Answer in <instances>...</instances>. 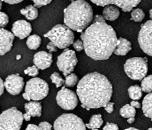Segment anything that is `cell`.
I'll use <instances>...</instances> for the list:
<instances>
[{"label": "cell", "mask_w": 152, "mask_h": 130, "mask_svg": "<svg viewBox=\"0 0 152 130\" xmlns=\"http://www.w3.org/2000/svg\"><path fill=\"white\" fill-rule=\"evenodd\" d=\"M80 38L83 42L85 53L95 61L109 58L118 39L114 29L100 15L95 16L94 22L81 34Z\"/></svg>", "instance_id": "obj_1"}, {"label": "cell", "mask_w": 152, "mask_h": 130, "mask_svg": "<svg viewBox=\"0 0 152 130\" xmlns=\"http://www.w3.org/2000/svg\"><path fill=\"white\" fill-rule=\"evenodd\" d=\"M77 95L82 107L86 109L104 107L113 95V86L104 75L94 72L85 75L80 80Z\"/></svg>", "instance_id": "obj_2"}, {"label": "cell", "mask_w": 152, "mask_h": 130, "mask_svg": "<svg viewBox=\"0 0 152 130\" xmlns=\"http://www.w3.org/2000/svg\"><path fill=\"white\" fill-rule=\"evenodd\" d=\"M92 21V7L85 0H75L64 10L65 25L77 32H82Z\"/></svg>", "instance_id": "obj_3"}, {"label": "cell", "mask_w": 152, "mask_h": 130, "mask_svg": "<svg viewBox=\"0 0 152 130\" xmlns=\"http://www.w3.org/2000/svg\"><path fill=\"white\" fill-rule=\"evenodd\" d=\"M56 46L60 49L69 47L74 42L75 36L72 29L66 25L58 24L44 34Z\"/></svg>", "instance_id": "obj_4"}, {"label": "cell", "mask_w": 152, "mask_h": 130, "mask_svg": "<svg viewBox=\"0 0 152 130\" xmlns=\"http://www.w3.org/2000/svg\"><path fill=\"white\" fill-rule=\"evenodd\" d=\"M148 61L146 58L133 57L126 62L124 69L127 76L136 81L142 80L148 72Z\"/></svg>", "instance_id": "obj_5"}, {"label": "cell", "mask_w": 152, "mask_h": 130, "mask_svg": "<svg viewBox=\"0 0 152 130\" xmlns=\"http://www.w3.org/2000/svg\"><path fill=\"white\" fill-rule=\"evenodd\" d=\"M23 114L12 107L0 115V130H20L23 121Z\"/></svg>", "instance_id": "obj_6"}, {"label": "cell", "mask_w": 152, "mask_h": 130, "mask_svg": "<svg viewBox=\"0 0 152 130\" xmlns=\"http://www.w3.org/2000/svg\"><path fill=\"white\" fill-rule=\"evenodd\" d=\"M49 90V85L44 80L34 78L27 81L25 91L32 100L39 101L48 96Z\"/></svg>", "instance_id": "obj_7"}, {"label": "cell", "mask_w": 152, "mask_h": 130, "mask_svg": "<svg viewBox=\"0 0 152 130\" xmlns=\"http://www.w3.org/2000/svg\"><path fill=\"white\" fill-rule=\"evenodd\" d=\"M54 130H86L83 120L73 114H63L54 123Z\"/></svg>", "instance_id": "obj_8"}, {"label": "cell", "mask_w": 152, "mask_h": 130, "mask_svg": "<svg viewBox=\"0 0 152 130\" xmlns=\"http://www.w3.org/2000/svg\"><path fill=\"white\" fill-rule=\"evenodd\" d=\"M77 63L78 59L75 51L68 48H65L58 57V67L65 77L74 71Z\"/></svg>", "instance_id": "obj_9"}, {"label": "cell", "mask_w": 152, "mask_h": 130, "mask_svg": "<svg viewBox=\"0 0 152 130\" xmlns=\"http://www.w3.org/2000/svg\"><path fill=\"white\" fill-rule=\"evenodd\" d=\"M138 43L141 49L152 57V20L141 25L138 34Z\"/></svg>", "instance_id": "obj_10"}, {"label": "cell", "mask_w": 152, "mask_h": 130, "mask_svg": "<svg viewBox=\"0 0 152 130\" xmlns=\"http://www.w3.org/2000/svg\"><path fill=\"white\" fill-rule=\"evenodd\" d=\"M56 102L59 107L64 110L71 111L77 106L78 100L76 93L65 87L58 92Z\"/></svg>", "instance_id": "obj_11"}, {"label": "cell", "mask_w": 152, "mask_h": 130, "mask_svg": "<svg viewBox=\"0 0 152 130\" xmlns=\"http://www.w3.org/2000/svg\"><path fill=\"white\" fill-rule=\"evenodd\" d=\"M91 1L100 7H106L110 4L117 6L124 12L132 10L141 2V0H90Z\"/></svg>", "instance_id": "obj_12"}, {"label": "cell", "mask_w": 152, "mask_h": 130, "mask_svg": "<svg viewBox=\"0 0 152 130\" xmlns=\"http://www.w3.org/2000/svg\"><path fill=\"white\" fill-rule=\"evenodd\" d=\"M4 87L7 92L12 95H17L22 91L24 86L23 78L19 74L8 76L4 81Z\"/></svg>", "instance_id": "obj_13"}, {"label": "cell", "mask_w": 152, "mask_h": 130, "mask_svg": "<svg viewBox=\"0 0 152 130\" xmlns=\"http://www.w3.org/2000/svg\"><path fill=\"white\" fill-rule=\"evenodd\" d=\"M15 36L13 33L3 28H0V56L11 50Z\"/></svg>", "instance_id": "obj_14"}, {"label": "cell", "mask_w": 152, "mask_h": 130, "mask_svg": "<svg viewBox=\"0 0 152 130\" xmlns=\"http://www.w3.org/2000/svg\"><path fill=\"white\" fill-rule=\"evenodd\" d=\"M12 33L20 39L28 36L32 31L31 24L25 20H20L15 22L12 26Z\"/></svg>", "instance_id": "obj_15"}, {"label": "cell", "mask_w": 152, "mask_h": 130, "mask_svg": "<svg viewBox=\"0 0 152 130\" xmlns=\"http://www.w3.org/2000/svg\"><path fill=\"white\" fill-rule=\"evenodd\" d=\"M34 63L39 69L44 70L48 69L53 63L52 54L44 51L39 52L34 55Z\"/></svg>", "instance_id": "obj_16"}, {"label": "cell", "mask_w": 152, "mask_h": 130, "mask_svg": "<svg viewBox=\"0 0 152 130\" xmlns=\"http://www.w3.org/2000/svg\"><path fill=\"white\" fill-rule=\"evenodd\" d=\"M131 49V43L128 39L120 38L118 39L117 45L114 53L116 55L124 56Z\"/></svg>", "instance_id": "obj_17"}, {"label": "cell", "mask_w": 152, "mask_h": 130, "mask_svg": "<svg viewBox=\"0 0 152 130\" xmlns=\"http://www.w3.org/2000/svg\"><path fill=\"white\" fill-rule=\"evenodd\" d=\"M25 112L32 117H40L42 115L41 103L37 101L29 102L25 104Z\"/></svg>", "instance_id": "obj_18"}, {"label": "cell", "mask_w": 152, "mask_h": 130, "mask_svg": "<svg viewBox=\"0 0 152 130\" xmlns=\"http://www.w3.org/2000/svg\"><path fill=\"white\" fill-rule=\"evenodd\" d=\"M120 15L119 10L114 6L107 5L103 10V17L109 21H114L118 19Z\"/></svg>", "instance_id": "obj_19"}, {"label": "cell", "mask_w": 152, "mask_h": 130, "mask_svg": "<svg viewBox=\"0 0 152 130\" xmlns=\"http://www.w3.org/2000/svg\"><path fill=\"white\" fill-rule=\"evenodd\" d=\"M142 110L146 117L152 119V93H150L144 98Z\"/></svg>", "instance_id": "obj_20"}, {"label": "cell", "mask_w": 152, "mask_h": 130, "mask_svg": "<svg viewBox=\"0 0 152 130\" xmlns=\"http://www.w3.org/2000/svg\"><path fill=\"white\" fill-rule=\"evenodd\" d=\"M20 13L29 21H34L38 17V10L33 5H28L26 8L22 9Z\"/></svg>", "instance_id": "obj_21"}, {"label": "cell", "mask_w": 152, "mask_h": 130, "mask_svg": "<svg viewBox=\"0 0 152 130\" xmlns=\"http://www.w3.org/2000/svg\"><path fill=\"white\" fill-rule=\"evenodd\" d=\"M103 119L100 114H94L90 119V122L86 124L87 128L92 130H99V128L103 124Z\"/></svg>", "instance_id": "obj_22"}, {"label": "cell", "mask_w": 152, "mask_h": 130, "mask_svg": "<svg viewBox=\"0 0 152 130\" xmlns=\"http://www.w3.org/2000/svg\"><path fill=\"white\" fill-rule=\"evenodd\" d=\"M142 88L138 85H133L128 89L129 97L133 100H138L142 97Z\"/></svg>", "instance_id": "obj_23"}, {"label": "cell", "mask_w": 152, "mask_h": 130, "mask_svg": "<svg viewBox=\"0 0 152 130\" xmlns=\"http://www.w3.org/2000/svg\"><path fill=\"white\" fill-rule=\"evenodd\" d=\"M41 44V38L38 35L34 34L30 36L27 40V45L30 49H37Z\"/></svg>", "instance_id": "obj_24"}, {"label": "cell", "mask_w": 152, "mask_h": 130, "mask_svg": "<svg viewBox=\"0 0 152 130\" xmlns=\"http://www.w3.org/2000/svg\"><path fill=\"white\" fill-rule=\"evenodd\" d=\"M121 116L124 118H129L134 117L136 115V110L131 105L126 104L120 110Z\"/></svg>", "instance_id": "obj_25"}, {"label": "cell", "mask_w": 152, "mask_h": 130, "mask_svg": "<svg viewBox=\"0 0 152 130\" xmlns=\"http://www.w3.org/2000/svg\"><path fill=\"white\" fill-rule=\"evenodd\" d=\"M141 88L145 93H152V75L145 76L141 81Z\"/></svg>", "instance_id": "obj_26"}, {"label": "cell", "mask_w": 152, "mask_h": 130, "mask_svg": "<svg viewBox=\"0 0 152 130\" xmlns=\"http://www.w3.org/2000/svg\"><path fill=\"white\" fill-rule=\"evenodd\" d=\"M131 18L135 22H141L145 17V14L142 10L140 8L134 9L131 12Z\"/></svg>", "instance_id": "obj_27"}, {"label": "cell", "mask_w": 152, "mask_h": 130, "mask_svg": "<svg viewBox=\"0 0 152 130\" xmlns=\"http://www.w3.org/2000/svg\"><path fill=\"white\" fill-rule=\"evenodd\" d=\"M78 81V78L75 74L71 73L66 76L65 85L68 87H73Z\"/></svg>", "instance_id": "obj_28"}, {"label": "cell", "mask_w": 152, "mask_h": 130, "mask_svg": "<svg viewBox=\"0 0 152 130\" xmlns=\"http://www.w3.org/2000/svg\"><path fill=\"white\" fill-rule=\"evenodd\" d=\"M52 82L56 85V88H59L62 86L64 83V79L61 76V75L58 72H54L50 77Z\"/></svg>", "instance_id": "obj_29"}, {"label": "cell", "mask_w": 152, "mask_h": 130, "mask_svg": "<svg viewBox=\"0 0 152 130\" xmlns=\"http://www.w3.org/2000/svg\"><path fill=\"white\" fill-rule=\"evenodd\" d=\"M24 73L30 76H36L39 74V69L35 66H33L25 69L24 71Z\"/></svg>", "instance_id": "obj_30"}, {"label": "cell", "mask_w": 152, "mask_h": 130, "mask_svg": "<svg viewBox=\"0 0 152 130\" xmlns=\"http://www.w3.org/2000/svg\"><path fill=\"white\" fill-rule=\"evenodd\" d=\"M9 22V18L7 15L0 12V28H3L7 26Z\"/></svg>", "instance_id": "obj_31"}, {"label": "cell", "mask_w": 152, "mask_h": 130, "mask_svg": "<svg viewBox=\"0 0 152 130\" xmlns=\"http://www.w3.org/2000/svg\"><path fill=\"white\" fill-rule=\"evenodd\" d=\"M34 3V6L37 8H40L47 5L52 1V0H32Z\"/></svg>", "instance_id": "obj_32"}, {"label": "cell", "mask_w": 152, "mask_h": 130, "mask_svg": "<svg viewBox=\"0 0 152 130\" xmlns=\"http://www.w3.org/2000/svg\"><path fill=\"white\" fill-rule=\"evenodd\" d=\"M73 48L77 52H81L84 49V44L82 40H77V41L73 42Z\"/></svg>", "instance_id": "obj_33"}, {"label": "cell", "mask_w": 152, "mask_h": 130, "mask_svg": "<svg viewBox=\"0 0 152 130\" xmlns=\"http://www.w3.org/2000/svg\"><path fill=\"white\" fill-rule=\"evenodd\" d=\"M103 130H119L118 126L113 123H107L104 127Z\"/></svg>", "instance_id": "obj_34"}, {"label": "cell", "mask_w": 152, "mask_h": 130, "mask_svg": "<svg viewBox=\"0 0 152 130\" xmlns=\"http://www.w3.org/2000/svg\"><path fill=\"white\" fill-rule=\"evenodd\" d=\"M40 130H53L52 125L48 122H42L39 125Z\"/></svg>", "instance_id": "obj_35"}, {"label": "cell", "mask_w": 152, "mask_h": 130, "mask_svg": "<svg viewBox=\"0 0 152 130\" xmlns=\"http://www.w3.org/2000/svg\"><path fill=\"white\" fill-rule=\"evenodd\" d=\"M114 103L113 102H109L104 107L105 111L106 112H107L108 113L110 114V113H112L114 111Z\"/></svg>", "instance_id": "obj_36"}, {"label": "cell", "mask_w": 152, "mask_h": 130, "mask_svg": "<svg viewBox=\"0 0 152 130\" xmlns=\"http://www.w3.org/2000/svg\"><path fill=\"white\" fill-rule=\"evenodd\" d=\"M57 47L55 45V44L53 43V42H49L48 43V44L47 45V49H48V51L50 53H52V52H57Z\"/></svg>", "instance_id": "obj_37"}, {"label": "cell", "mask_w": 152, "mask_h": 130, "mask_svg": "<svg viewBox=\"0 0 152 130\" xmlns=\"http://www.w3.org/2000/svg\"><path fill=\"white\" fill-rule=\"evenodd\" d=\"M25 130H40V128L39 126H37L35 124H30L28 125Z\"/></svg>", "instance_id": "obj_38"}, {"label": "cell", "mask_w": 152, "mask_h": 130, "mask_svg": "<svg viewBox=\"0 0 152 130\" xmlns=\"http://www.w3.org/2000/svg\"><path fill=\"white\" fill-rule=\"evenodd\" d=\"M2 1L10 4H17L22 2L23 1V0H2Z\"/></svg>", "instance_id": "obj_39"}, {"label": "cell", "mask_w": 152, "mask_h": 130, "mask_svg": "<svg viewBox=\"0 0 152 130\" xmlns=\"http://www.w3.org/2000/svg\"><path fill=\"white\" fill-rule=\"evenodd\" d=\"M4 83L2 79L0 78V96L2 95V94L4 93Z\"/></svg>", "instance_id": "obj_40"}, {"label": "cell", "mask_w": 152, "mask_h": 130, "mask_svg": "<svg viewBox=\"0 0 152 130\" xmlns=\"http://www.w3.org/2000/svg\"><path fill=\"white\" fill-rule=\"evenodd\" d=\"M130 105H131L133 107H134V108H137V109H140L141 107V104L139 102L136 101V100H133L131 102Z\"/></svg>", "instance_id": "obj_41"}, {"label": "cell", "mask_w": 152, "mask_h": 130, "mask_svg": "<svg viewBox=\"0 0 152 130\" xmlns=\"http://www.w3.org/2000/svg\"><path fill=\"white\" fill-rule=\"evenodd\" d=\"M23 119L25 120L26 121H29L30 119H31V116H30V114H28V113H25L24 114H23Z\"/></svg>", "instance_id": "obj_42"}, {"label": "cell", "mask_w": 152, "mask_h": 130, "mask_svg": "<svg viewBox=\"0 0 152 130\" xmlns=\"http://www.w3.org/2000/svg\"><path fill=\"white\" fill-rule=\"evenodd\" d=\"M23 98L25 99V100H27V101H30V100H31V99H30V97L28 96V95L27 93H23Z\"/></svg>", "instance_id": "obj_43"}, {"label": "cell", "mask_w": 152, "mask_h": 130, "mask_svg": "<svg viewBox=\"0 0 152 130\" xmlns=\"http://www.w3.org/2000/svg\"><path fill=\"white\" fill-rule=\"evenodd\" d=\"M134 121H135L134 117H131L128 118V120H127V121H128V123L129 124H132V123H133L134 122Z\"/></svg>", "instance_id": "obj_44"}, {"label": "cell", "mask_w": 152, "mask_h": 130, "mask_svg": "<svg viewBox=\"0 0 152 130\" xmlns=\"http://www.w3.org/2000/svg\"><path fill=\"white\" fill-rule=\"evenodd\" d=\"M125 130H140V129L134 128H129L128 129H126Z\"/></svg>", "instance_id": "obj_45"}, {"label": "cell", "mask_w": 152, "mask_h": 130, "mask_svg": "<svg viewBox=\"0 0 152 130\" xmlns=\"http://www.w3.org/2000/svg\"><path fill=\"white\" fill-rule=\"evenodd\" d=\"M150 17L152 20V9H151L150 10Z\"/></svg>", "instance_id": "obj_46"}, {"label": "cell", "mask_w": 152, "mask_h": 130, "mask_svg": "<svg viewBox=\"0 0 152 130\" xmlns=\"http://www.w3.org/2000/svg\"><path fill=\"white\" fill-rule=\"evenodd\" d=\"M2 8V0H0V10Z\"/></svg>", "instance_id": "obj_47"}, {"label": "cell", "mask_w": 152, "mask_h": 130, "mask_svg": "<svg viewBox=\"0 0 152 130\" xmlns=\"http://www.w3.org/2000/svg\"><path fill=\"white\" fill-rule=\"evenodd\" d=\"M148 130H152V128H149Z\"/></svg>", "instance_id": "obj_48"}, {"label": "cell", "mask_w": 152, "mask_h": 130, "mask_svg": "<svg viewBox=\"0 0 152 130\" xmlns=\"http://www.w3.org/2000/svg\"><path fill=\"white\" fill-rule=\"evenodd\" d=\"M71 1H75V0H71Z\"/></svg>", "instance_id": "obj_49"}]
</instances>
